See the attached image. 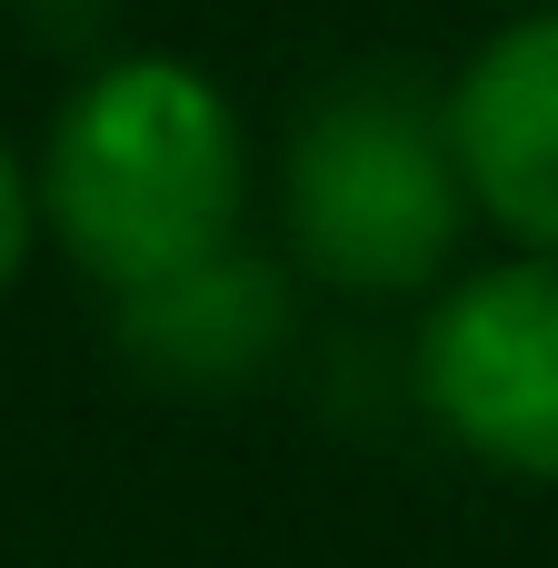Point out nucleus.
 <instances>
[{"label":"nucleus","instance_id":"nucleus-4","mask_svg":"<svg viewBox=\"0 0 558 568\" xmlns=\"http://www.w3.org/2000/svg\"><path fill=\"white\" fill-rule=\"evenodd\" d=\"M439 130L469 210H489L529 260H558V0L499 20L439 90Z\"/></svg>","mask_w":558,"mask_h":568},{"label":"nucleus","instance_id":"nucleus-5","mask_svg":"<svg viewBox=\"0 0 558 568\" xmlns=\"http://www.w3.org/2000/svg\"><path fill=\"white\" fill-rule=\"evenodd\" d=\"M300 310H290V280L250 250H220L160 290H130L120 300V359L160 389H190V399H220V389H250L280 349H290Z\"/></svg>","mask_w":558,"mask_h":568},{"label":"nucleus","instance_id":"nucleus-1","mask_svg":"<svg viewBox=\"0 0 558 568\" xmlns=\"http://www.w3.org/2000/svg\"><path fill=\"white\" fill-rule=\"evenodd\" d=\"M240 200H250L240 110L200 60H170V50L100 60L60 100L50 150L30 170L40 230L110 300L240 250Z\"/></svg>","mask_w":558,"mask_h":568},{"label":"nucleus","instance_id":"nucleus-6","mask_svg":"<svg viewBox=\"0 0 558 568\" xmlns=\"http://www.w3.org/2000/svg\"><path fill=\"white\" fill-rule=\"evenodd\" d=\"M30 240H40V210H30V170H20V150L0 140V290L30 270Z\"/></svg>","mask_w":558,"mask_h":568},{"label":"nucleus","instance_id":"nucleus-3","mask_svg":"<svg viewBox=\"0 0 558 568\" xmlns=\"http://www.w3.org/2000/svg\"><path fill=\"white\" fill-rule=\"evenodd\" d=\"M419 399L479 469L558 489V260H489L419 320Z\"/></svg>","mask_w":558,"mask_h":568},{"label":"nucleus","instance_id":"nucleus-2","mask_svg":"<svg viewBox=\"0 0 558 568\" xmlns=\"http://www.w3.org/2000/svg\"><path fill=\"white\" fill-rule=\"evenodd\" d=\"M280 210H290L300 270H319L329 290H349V300L429 290L469 230V190H459L439 100L399 90L389 70L310 100V120L290 130Z\"/></svg>","mask_w":558,"mask_h":568},{"label":"nucleus","instance_id":"nucleus-7","mask_svg":"<svg viewBox=\"0 0 558 568\" xmlns=\"http://www.w3.org/2000/svg\"><path fill=\"white\" fill-rule=\"evenodd\" d=\"M519 10H539V0H519Z\"/></svg>","mask_w":558,"mask_h":568}]
</instances>
